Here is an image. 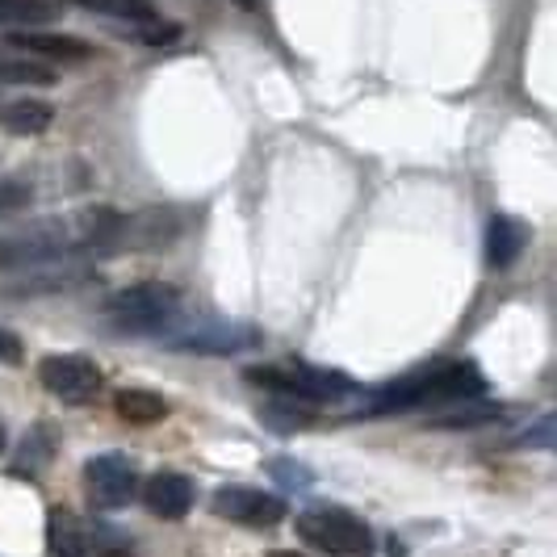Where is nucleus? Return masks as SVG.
<instances>
[{"mask_svg":"<svg viewBox=\"0 0 557 557\" xmlns=\"http://www.w3.org/2000/svg\"><path fill=\"white\" fill-rule=\"evenodd\" d=\"M482 394H486V377H482V369L474 361H445L382 386L369 398L364 416H391V411L441 407V403H470V398H482Z\"/></svg>","mask_w":557,"mask_h":557,"instance_id":"nucleus-1","label":"nucleus"},{"mask_svg":"<svg viewBox=\"0 0 557 557\" xmlns=\"http://www.w3.org/2000/svg\"><path fill=\"white\" fill-rule=\"evenodd\" d=\"M164 348L172 352H194V357H235L260 348V327L239 323V319H223V314H197V319H172L164 332Z\"/></svg>","mask_w":557,"mask_h":557,"instance_id":"nucleus-2","label":"nucleus"},{"mask_svg":"<svg viewBox=\"0 0 557 557\" xmlns=\"http://www.w3.org/2000/svg\"><path fill=\"white\" fill-rule=\"evenodd\" d=\"M176 314H181V289L164 285V281L126 285L106 302L110 327L126 335H160Z\"/></svg>","mask_w":557,"mask_h":557,"instance_id":"nucleus-3","label":"nucleus"},{"mask_svg":"<svg viewBox=\"0 0 557 557\" xmlns=\"http://www.w3.org/2000/svg\"><path fill=\"white\" fill-rule=\"evenodd\" d=\"M251 386H264V391H277L285 398H298V403H339L357 391V382L339 369H323V364H256L244 373Z\"/></svg>","mask_w":557,"mask_h":557,"instance_id":"nucleus-4","label":"nucleus"},{"mask_svg":"<svg viewBox=\"0 0 557 557\" xmlns=\"http://www.w3.org/2000/svg\"><path fill=\"white\" fill-rule=\"evenodd\" d=\"M298 536L327 557H373V529L344 507H310L298 516Z\"/></svg>","mask_w":557,"mask_h":557,"instance_id":"nucleus-5","label":"nucleus"},{"mask_svg":"<svg viewBox=\"0 0 557 557\" xmlns=\"http://www.w3.org/2000/svg\"><path fill=\"white\" fill-rule=\"evenodd\" d=\"M84 486H88V503L97 511H117L139 495V466L126 453H101L84 466Z\"/></svg>","mask_w":557,"mask_h":557,"instance_id":"nucleus-6","label":"nucleus"},{"mask_svg":"<svg viewBox=\"0 0 557 557\" xmlns=\"http://www.w3.org/2000/svg\"><path fill=\"white\" fill-rule=\"evenodd\" d=\"M38 382L47 394H55L59 403L81 407L101 391V364L92 357H81V352H59V357H47L38 364Z\"/></svg>","mask_w":557,"mask_h":557,"instance_id":"nucleus-7","label":"nucleus"},{"mask_svg":"<svg viewBox=\"0 0 557 557\" xmlns=\"http://www.w3.org/2000/svg\"><path fill=\"white\" fill-rule=\"evenodd\" d=\"M210 511L219 520L244 524V529H277L285 520V503L277 495H269V491H256V486H223V491H214Z\"/></svg>","mask_w":557,"mask_h":557,"instance_id":"nucleus-8","label":"nucleus"},{"mask_svg":"<svg viewBox=\"0 0 557 557\" xmlns=\"http://www.w3.org/2000/svg\"><path fill=\"white\" fill-rule=\"evenodd\" d=\"M143 503L160 520H185L194 511V482L185 474H176V470H160L143 486Z\"/></svg>","mask_w":557,"mask_h":557,"instance_id":"nucleus-9","label":"nucleus"},{"mask_svg":"<svg viewBox=\"0 0 557 557\" xmlns=\"http://www.w3.org/2000/svg\"><path fill=\"white\" fill-rule=\"evenodd\" d=\"M88 277V260L72 256V260H55V264H42V269H29L22 273L17 285H9V294H55V289H72Z\"/></svg>","mask_w":557,"mask_h":557,"instance_id":"nucleus-10","label":"nucleus"},{"mask_svg":"<svg viewBox=\"0 0 557 557\" xmlns=\"http://www.w3.org/2000/svg\"><path fill=\"white\" fill-rule=\"evenodd\" d=\"M529 248V226L511 214H495L486 223V260L495 269H511L520 260V251Z\"/></svg>","mask_w":557,"mask_h":557,"instance_id":"nucleus-11","label":"nucleus"},{"mask_svg":"<svg viewBox=\"0 0 557 557\" xmlns=\"http://www.w3.org/2000/svg\"><path fill=\"white\" fill-rule=\"evenodd\" d=\"M47 545L55 557H88L92 554V529L84 524L76 511L55 507L47 520Z\"/></svg>","mask_w":557,"mask_h":557,"instance_id":"nucleus-12","label":"nucleus"},{"mask_svg":"<svg viewBox=\"0 0 557 557\" xmlns=\"http://www.w3.org/2000/svg\"><path fill=\"white\" fill-rule=\"evenodd\" d=\"M13 47H22L29 55H42V59H59V63H81V59L92 55V47L72 38V34H34V29H22L9 38Z\"/></svg>","mask_w":557,"mask_h":557,"instance_id":"nucleus-13","label":"nucleus"},{"mask_svg":"<svg viewBox=\"0 0 557 557\" xmlns=\"http://www.w3.org/2000/svg\"><path fill=\"white\" fill-rule=\"evenodd\" d=\"M51 122H55V110H51L47 101H34V97H22V101L0 106V131H4V135H17V139L42 135Z\"/></svg>","mask_w":557,"mask_h":557,"instance_id":"nucleus-14","label":"nucleus"},{"mask_svg":"<svg viewBox=\"0 0 557 557\" xmlns=\"http://www.w3.org/2000/svg\"><path fill=\"white\" fill-rule=\"evenodd\" d=\"M59 453V432L51 428V423H34L26 436H22V457H17V474H42L47 466H51V457Z\"/></svg>","mask_w":557,"mask_h":557,"instance_id":"nucleus-15","label":"nucleus"},{"mask_svg":"<svg viewBox=\"0 0 557 557\" xmlns=\"http://www.w3.org/2000/svg\"><path fill=\"white\" fill-rule=\"evenodd\" d=\"M113 411L135 428H147V423H160L168 416V403L156 391H117L113 394Z\"/></svg>","mask_w":557,"mask_h":557,"instance_id":"nucleus-16","label":"nucleus"},{"mask_svg":"<svg viewBox=\"0 0 557 557\" xmlns=\"http://www.w3.org/2000/svg\"><path fill=\"white\" fill-rule=\"evenodd\" d=\"M72 4H81V9H92V13H101V17L135 22V26H147V22H156V9H151V0H72Z\"/></svg>","mask_w":557,"mask_h":557,"instance_id":"nucleus-17","label":"nucleus"},{"mask_svg":"<svg viewBox=\"0 0 557 557\" xmlns=\"http://www.w3.org/2000/svg\"><path fill=\"white\" fill-rule=\"evenodd\" d=\"M59 9L51 0H0V26H42Z\"/></svg>","mask_w":557,"mask_h":557,"instance_id":"nucleus-18","label":"nucleus"},{"mask_svg":"<svg viewBox=\"0 0 557 557\" xmlns=\"http://www.w3.org/2000/svg\"><path fill=\"white\" fill-rule=\"evenodd\" d=\"M499 416H503V407H491V403H478V407L461 403L457 411L428 419V423H432V428H448V432H457V428H478V423H491V419H499Z\"/></svg>","mask_w":557,"mask_h":557,"instance_id":"nucleus-19","label":"nucleus"},{"mask_svg":"<svg viewBox=\"0 0 557 557\" xmlns=\"http://www.w3.org/2000/svg\"><path fill=\"white\" fill-rule=\"evenodd\" d=\"M264 474L273 478L277 486H285V491H298V495L314 486V474H310L302 461H294V457H273V461L264 466Z\"/></svg>","mask_w":557,"mask_h":557,"instance_id":"nucleus-20","label":"nucleus"},{"mask_svg":"<svg viewBox=\"0 0 557 557\" xmlns=\"http://www.w3.org/2000/svg\"><path fill=\"white\" fill-rule=\"evenodd\" d=\"M260 419H264L273 432H302V428H310V423H314V416H310V411H302V407H289V403H269V407L260 411Z\"/></svg>","mask_w":557,"mask_h":557,"instance_id":"nucleus-21","label":"nucleus"},{"mask_svg":"<svg viewBox=\"0 0 557 557\" xmlns=\"http://www.w3.org/2000/svg\"><path fill=\"white\" fill-rule=\"evenodd\" d=\"M516 448H541V453H549L554 448V416H541L532 428H524L516 436Z\"/></svg>","mask_w":557,"mask_h":557,"instance_id":"nucleus-22","label":"nucleus"},{"mask_svg":"<svg viewBox=\"0 0 557 557\" xmlns=\"http://www.w3.org/2000/svg\"><path fill=\"white\" fill-rule=\"evenodd\" d=\"M139 34L147 38V42H151V47H164V42H172V38H176L181 29L172 26V22H160V17H156V22H147V26H139Z\"/></svg>","mask_w":557,"mask_h":557,"instance_id":"nucleus-23","label":"nucleus"},{"mask_svg":"<svg viewBox=\"0 0 557 557\" xmlns=\"http://www.w3.org/2000/svg\"><path fill=\"white\" fill-rule=\"evenodd\" d=\"M22 357H26L22 339L9 332V327H0V361H4V364H22Z\"/></svg>","mask_w":557,"mask_h":557,"instance_id":"nucleus-24","label":"nucleus"},{"mask_svg":"<svg viewBox=\"0 0 557 557\" xmlns=\"http://www.w3.org/2000/svg\"><path fill=\"white\" fill-rule=\"evenodd\" d=\"M4 445H9V432H4V423H0V453H4Z\"/></svg>","mask_w":557,"mask_h":557,"instance_id":"nucleus-25","label":"nucleus"},{"mask_svg":"<svg viewBox=\"0 0 557 557\" xmlns=\"http://www.w3.org/2000/svg\"><path fill=\"white\" fill-rule=\"evenodd\" d=\"M269 557H302V554H289V549H273Z\"/></svg>","mask_w":557,"mask_h":557,"instance_id":"nucleus-26","label":"nucleus"},{"mask_svg":"<svg viewBox=\"0 0 557 557\" xmlns=\"http://www.w3.org/2000/svg\"><path fill=\"white\" fill-rule=\"evenodd\" d=\"M239 4H244V9H251V4H256V0H239Z\"/></svg>","mask_w":557,"mask_h":557,"instance_id":"nucleus-27","label":"nucleus"}]
</instances>
